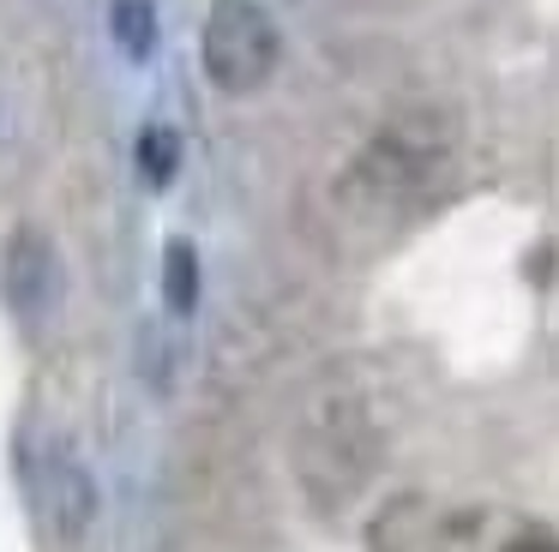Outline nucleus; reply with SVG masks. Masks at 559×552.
Instances as JSON below:
<instances>
[{
    "instance_id": "1",
    "label": "nucleus",
    "mask_w": 559,
    "mask_h": 552,
    "mask_svg": "<svg viewBox=\"0 0 559 552\" xmlns=\"http://www.w3.org/2000/svg\"><path fill=\"white\" fill-rule=\"evenodd\" d=\"M277 55H283L277 19H271L259 0H211V12H205V72H211L217 91H229V96L259 91V84L277 72Z\"/></svg>"
},
{
    "instance_id": "2",
    "label": "nucleus",
    "mask_w": 559,
    "mask_h": 552,
    "mask_svg": "<svg viewBox=\"0 0 559 552\" xmlns=\"http://www.w3.org/2000/svg\"><path fill=\"white\" fill-rule=\"evenodd\" d=\"M0 288H7V300H13L19 319H43V312L55 307V247L37 235V228H19L13 235Z\"/></svg>"
},
{
    "instance_id": "3",
    "label": "nucleus",
    "mask_w": 559,
    "mask_h": 552,
    "mask_svg": "<svg viewBox=\"0 0 559 552\" xmlns=\"http://www.w3.org/2000/svg\"><path fill=\"white\" fill-rule=\"evenodd\" d=\"M43 516H49L55 535H85L91 516H97V487H91V475L79 463H67V456H55L49 463V480H43Z\"/></svg>"
},
{
    "instance_id": "4",
    "label": "nucleus",
    "mask_w": 559,
    "mask_h": 552,
    "mask_svg": "<svg viewBox=\"0 0 559 552\" xmlns=\"http://www.w3.org/2000/svg\"><path fill=\"white\" fill-rule=\"evenodd\" d=\"M163 300H169V312H193L199 307V252H193V240H169V247H163Z\"/></svg>"
},
{
    "instance_id": "5",
    "label": "nucleus",
    "mask_w": 559,
    "mask_h": 552,
    "mask_svg": "<svg viewBox=\"0 0 559 552\" xmlns=\"http://www.w3.org/2000/svg\"><path fill=\"white\" fill-rule=\"evenodd\" d=\"M109 31H115V43H121V55L145 60L151 48H157V7H151V0H115Z\"/></svg>"
},
{
    "instance_id": "6",
    "label": "nucleus",
    "mask_w": 559,
    "mask_h": 552,
    "mask_svg": "<svg viewBox=\"0 0 559 552\" xmlns=\"http://www.w3.org/2000/svg\"><path fill=\"white\" fill-rule=\"evenodd\" d=\"M133 156H139V180L145 187H169L175 168H181V139H175V127H145Z\"/></svg>"
},
{
    "instance_id": "7",
    "label": "nucleus",
    "mask_w": 559,
    "mask_h": 552,
    "mask_svg": "<svg viewBox=\"0 0 559 552\" xmlns=\"http://www.w3.org/2000/svg\"><path fill=\"white\" fill-rule=\"evenodd\" d=\"M506 552H559V540H554V535H542V528H530V535L506 540Z\"/></svg>"
}]
</instances>
